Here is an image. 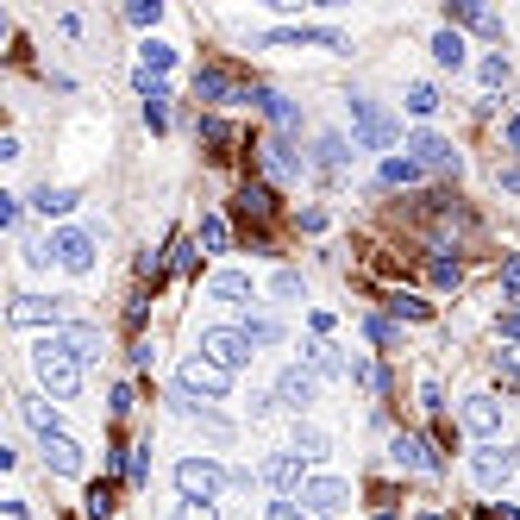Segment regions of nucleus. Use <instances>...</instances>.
I'll return each mask as SVG.
<instances>
[{
    "label": "nucleus",
    "instance_id": "53",
    "mask_svg": "<svg viewBox=\"0 0 520 520\" xmlns=\"http://www.w3.org/2000/svg\"><path fill=\"white\" fill-rule=\"evenodd\" d=\"M477 520H508V514H495V508H483V514H477Z\"/></svg>",
    "mask_w": 520,
    "mask_h": 520
},
{
    "label": "nucleus",
    "instance_id": "29",
    "mask_svg": "<svg viewBox=\"0 0 520 520\" xmlns=\"http://www.w3.org/2000/svg\"><path fill=\"white\" fill-rule=\"evenodd\" d=\"M307 358H314V370H320V376H345V358H339V351L326 345V339H314V345H307Z\"/></svg>",
    "mask_w": 520,
    "mask_h": 520
},
{
    "label": "nucleus",
    "instance_id": "26",
    "mask_svg": "<svg viewBox=\"0 0 520 520\" xmlns=\"http://www.w3.org/2000/svg\"><path fill=\"white\" fill-rule=\"evenodd\" d=\"M408 182H420V163L414 157H389L383 163V188H408Z\"/></svg>",
    "mask_w": 520,
    "mask_h": 520
},
{
    "label": "nucleus",
    "instance_id": "54",
    "mask_svg": "<svg viewBox=\"0 0 520 520\" xmlns=\"http://www.w3.org/2000/svg\"><path fill=\"white\" fill-rule=\"evenodd\" d=\"M420 520H445V514H420Z\"/></svg>",
    "mask_w": 520,
    "mask_h": 520
},
{
    "label": "nucleus",
    "instance_id": "44",
    "mask_svg": "<svg viewBox=\"0 0 520 520\" xmlns=\"http://www.w3.org/2000/svg\"><path fill=\"white\" fill-rule=\"evenodd\" d=\"M395 314H408V320H433V307H427V301H414V295H395Z\"/></svg>",
    "mask_w": 520,
    "mask_h": 520
},
{
    "label": "nucleus",
    "instance_id": "18",
    "mask_svg": "<svg viewBox=\"0 0 520 520\" xmlns=\"http://www.w3.org/2000/svg\"><path fill=\"white\" fill-rule=\"evenodd\" d=\"M257 107L270 113V126H276V132H295V126H301V107H295V101H282L276 88H257Z\"/></svg>",
    "mask_w": 520,
    "mask_h": 520
},
{
    "label": "nucleus",
    "instance_id": "52",
    "mask_svg": "<svg viewBox=\"0 0 520 520\" xmlns=\"http://www.w3.org/2000/svg\"><path fill=\"white\" fill-rule=\"evenodd\" d=\"M508 145L520 151V113H514V120H508Z\"/></svg>",
    "mask_w": 520,
    "mask_h": 520
},
{
    "label": "nucleus",
    "instance_id": "10",
    "mask_svg": "<svg viewBox=\"0 0 520 520\" xmlns=\"http://www.w3.org/2000/svg\"><path fill=\"white\" fill-rule=\"evenodd\" d=\"M408 151H414V163H420V170H452V176L464 170V157L452 151V138H439V132H420Z\"/></svg>",
    "mask_w": 520,
    "mask_h": 520
},
{
    "label": "nucleus",
    "instance_id": "27",
    "mask_svg": "<svg viewBox=\"0 0 520 520\" xmlns=\"http://www.w3.org/2000/svg\"><path fill=\"white\" fill-rule=\"evenodd\" d=\"M19 414L32 420V433H38V439H51V433H57V408H44V401H19Z\"/></svg>",
    "mask_w": 520,
    "mask_h": 520
},
{
    "label": "nucleus",
    "instance_id": "35",
    "mask_svg": "<svg viewBox=\"0 0 520 520\" xmlns=\"http://www.w3.org/2000/svg\"><path fill=\"white\" fill-rule=\"evenodd\" d=\"M364 333H370L376 345H383V351H395V345H401V333H395V326H389L383 314H370V320H364Z\"/></svg>",
    "mask_w": 520,
    "mask_h": 520
},
{
    "label": "nucleus",
    "instance_id": "55",
    "mask_svg": "<svg viewBox=\"0 0 520 520\" xmlns=\"http://www.w3.org/2000/svg\"><path fill=\"white\" fill-rule=\"evenodd\" d=\"M376 520H395V514H376Z\"/></svg>",
    "mask_w": 520,
    "mask_h": 520
},
{
    "label": "nucleus",
    "instance_id": "19",
    "mask_svg": "<svg viewBox=\"0 0 520 520\" xmlns=\"http://www.w3.org/2000/svg\"><path fill=\"white\" fill-rule=\"evenodd\" d=\"M264 477H270L276 489H307V477H301V452H276V458L264 464Z\"/></svg>",
    "mask_w": 520,
    "mask_h": 520
},
{
    "label": "nucleus",
    "instance_id": "7",
    "mask_svg": "<svg viewBox=\"0 0 520 520\" xmlns=\"http://www.w3.org/2000/svg\"><path fill=\"white\" fill-rule=\"evenodd\" d=\"M514 470H520V452H502V445H483V452L470 458V477H477L483 489H502Z\"/></svg>",
    "mask_w": 520,
    "mask_h": 520
},
{
    "label": "nucleus",
    "instance_id": "24",
    "mask_svg": "<svg viewBox=\"0 0 520 520\" xmlns=\"http://www.w3.org/2000/svg\"><path fill=\"white\" fill-rule=\"evenodd\" d=\"M138 51H145V57H138V69H145V76H157V82H163V69L176 63V51H170V44H157V38H145Z\"/></svg>",
    "mask_w": 520,
    "mask_h": 520
},
{
    "label": "nucleus",
    "instance_id": "34",
    "mask_svg": "<svg viewBox=\"0 0 520 520\" xmlns=\"http://www.w3.org/2000/svg\"><path fill=\"white\" fill-rule=\"evenodd\" d=\"M226 239H232L226 220H220V214H201V245H207V251H226Z\"/></svg>",
    "mask_w": 520,
    "mask_h": 520
},
{
    "label": "nucleus",
    "instance_id": "20",
    "mask_svg": "<svg viewBox=\"0 0 520 520\" xmlns=\"http://www.w3.org/2000/svg\"><path fill=\"white\" fill-rule=\"evenodd\" d=\"M32 207H38V214H44V220H63V214H69V207H76V188H51V182H44V188H38V195H32Z\"/></svg>",
    "mask_w": 520,
    "mask_h": 520
},
{
    "label": "nucleus",
    "instance_id": "6",
    "mask_svg": "<svg viewBox=\"0 0 520 520\" xmlns=\"http://www.w3.org/2000/svg\"><path fill=\"white\" fill-rule=\"evenodd\" d=\"M69 314H76L69 301H44V295H19V301L7 307L13 326H57V320H69Z\"/></svg>",
    "mask_w": 520,
    "mask_h": 520
},
{
    "label": "nucleus",
    "instance_id": "51",
    "mask_svg": "<svg viewBox=\"0 0 520 520\" xmlns=\"http://www.w3.org/2000/svg\"><path fill=\"white\" fill-rule=\"evenodd\" d=\"M502 188H508V195H520V163H508V170H502Z\"/></svg>",
    "mask_w": 520,
    "mask_h": 520
},
{
    "label": "nucleus",
    "instance_id": "4",
    "mask_svg": "<svg viewBox=\"0 0 520 520\" xmlns=\"http://www.w3.org/2000/svg\"><path fill=\"white\" fill-rule=\"evenodd\" d=\"M44 245H51V257H57V264H63L69 276H88V270H94V239H88V232L63 226V232H51Z\"/></svg>",
    "mask_w": 520,
    "mask_h": 520
},
{
    "label": "nucleus",
    "instance_id": "38",
    "mask_svg": "<svg viewBox=\"0 0 520 520\" xmlns=\"http://www.w3.org/2000/svg\"><path fill=\"white\" fill-rule=\"evenodd\" d=\"M495 383H502V389H520V364H514V351H495Z\"/></svg>",
    "mask_w": 520,
    "mask_h": 520
},
{
    "label": "nucleus",
    "instance_id": "45",
    "mask_svg": "<svg viewBox=\"0 0 520 520\" xmlns=\"http://www.w3.org/2000/svg\"><path fill=\"white\" fill-rule=\"evenodd\" d=\"M201 138L207 145H232V126L226 120H201Z\"/></svg>",
    "mask_w": 520,
    "mask_h": 520
},
{
    "label": "nucleus",
    "instance_id": "12",
    "mask_svg": "<svg viewBox=\"0 0 520 520\" xmlns=\"http://www.w3.org/2000/svg\"><path fill=\"white\" fill-rule=\"evenodd\" d=\"M351 502V489L339 483V477H307V489H301V508L307 514H333V508H345Z\"/></svg>",
    "mask_w": 520,
    "mask_h": 520
},
{
    "label": "nucleus",
    "instance_id": "36",
    "mask_svg": "<svg viewBox=\"0 0 520 520\" xmlns=\"http://www.w3.org/2000/svg\"><path fill=\"white\" fill-rule=\"evenodd\" d=\"M295 452H301V458H326V433H314V427H295Z\"/></svg>",
    "mask_w": 520,
    "mask_h": 520
},
{
    "label": "nucleus",
    "instance_id": "43",
    "mask_svg": "<svg viewBox=\"0 0 520 520\" xmlns=\"http://www.w3.org/2000/svg\"><path fill=\"white\" fill-rule=\"evenodd\" d=\"M245 339H251V345H276V339H282V326H276V320H251V326H245Z\"/></svg>",
    "mask_w": 520,
    "mask_h": 520
},
{
    "label": "nucleus",
    "instance_id": "49",
    "mask_svg": "<svg viewBox=\"0 0 520 520\" xmlns=\"http://www.w3.org/2000/svg\"><path fill=\"white\" fill-rule=\"evenodd\" d=\"M495 326H502V339H514V345H520V307H508V314L495 320Z\"/></svg>",
    "mask_w": 520,
    "mask_h": 520
},
{
    "label": "nucleus",
    "instance_id": "48",
    "mask_svg": "<svg viewBox=\"0 0 520 520\" xmlns=\"http://www.w3.org/2000/svg\"><path fill=\"white\" fill-rule=\"evenodd\" d=\"M264 520H307V508H295V502H270Z\"/></svg>",
    "mask_w": 520,
    "mask_h": 520
},
{
    "label": "nucleus",
    "instance_id": "5",
    "mask_svg": "<svg viewBox=\"0 0 520 520\" xmlns=\"http://www.w3.org/2000/svg\"><path fill=\"white\" fill-rule=\"evenodd\" d=\"M351 126H358V138H364L370 151H389L395 145V120L376 101H351Z\"/></svg>",
    "mask_w": 520,
    "mask_h": 520
},
{
    "label": "nucleus",
    "instance_id": "14",
    "mask_svg": "<svg viewBox=\"0 0 520 520\" xmlns=\"http://www.w3.org/2000/svg\"><path fill=\"white\" fill-rule=\"evenodd\" d=\"M464 427L477 439H495V433H502V401H495V395H470L464 401Z\"/></svg>",
    "mask_w": 520,
    "mask_h": 520
},
{
    "label": "nucleus",
    "instance_id": "22",
    "mask_svg": "<svg viewBox=\"0 0 520 520\" xmlns=\"http://www.w3.org/2000/svg\"><path fill=\"white\" fill-rule=\"evenodd\" d=\"M433 57H439L445 69H464V38H458L452 26H439V32H433Z\"/></svg>",
    "mask_w": 520,
    "mask_h": 520
},
{
    "label": "nucleus",
    "instance_id": "46",
    "mask_svg": "<svg viewBox=\"0 0 520 520\" xmlns=\"http://www.w3.org/2000/svg\"><path fill=\"white\" fill-rule=\"evenodd\" d=\"M502 295H520V257H502Z\"/></svg>",
    "mask_w": 520,
    "mask_h": 520
},
{
    "label": "nucleus",
    "instance_id": "25",
    "mask_svg": "<svg viewBox=\"0 0 520 520\" xmlns=\"http://www.w3.org/2000/svg\"><path fill=\"white\" fill-rule=\"evenodd\" d=\"M264 163H270L276 182H295V176H301V163L289 157V145H264Z\"/></svg>",
    "mask_w": 520,
    "mask_h": 520
},
{
    "label": "nucleus",
    "instance_id": "50",
    "mask_svg": "<svg viewBox=\"0 0 520 520\" xmlns=\"http://www.w3.org/2000/svg\"><path fill=\"white\" fill-rule=\"evenodd\" d=\"M276 295H282V301L301 295V276H295V270H282V276H276Z\"/></svg>",
    "mask_w": 520,
    "mask_h": 520
},
{
    "label": "nucleus",
    "instance_id": "39",
    "mask_svg": "<svg viewBox=\"0 0 520 520\" xmlns=\"http://www.w3.org/2000/svg\"><path fill=\"white\" fill-rule=\"evenodd\" d=\"M88 514H94V520L113 514V483H94V489H88Z\"/></svg>",
    "mask_w": 520,
    "mask_h": 520
},
{
    "label": "nucleus",
    "instance_id": "8",
    "mask_svg": "<svg viewBox=\"0 0 520 520\" xmlns=\"http://www.w3.org/2000/svg\"><path fill=\"white\" fill-rule=\"evenodd\" d=\"M232 389V376L220 364H207V358H188L182 364V395H207V401H220Z\"/></svg>",
    "mask_w": 520,
    "mask_h": 520
},
{
    "label": "nucleus",
    "instance_id": "33",
    "mask_svg": "<svg viewBox=\"0 0 520 520\" xmlns=\"http://www.w3.org/2000/svg\"><path fill=\"white\" fill-rule=\"evenodd\" d=\"M145 126H151V132H163V126H170V88H157L151 101H145Z\"/></svg>",
    "mask_w": 520,
    "mask_h": 520
},
{
    "label": "nucleus",
    "instance_id": "13",
    "mask_svg": "<svg viewBox=\"0 0 520 520\" xmlns=\"http://www.w3.org/2000/svg\"><path fill=\"white\" fill-rule=\"evenodd\" d=\"M445 26H477L483 38H502V13H489V7H477V0H452V7H445Z\"/></svg>",
    "mask_w": 520,
    "mask_h": 520
},
{
    "label": "nucleus",
    "instance_id": "32",
    "mask_svg": "<svg viewBox=\"0 0 520 520\" xmlns=\"http://www.w3.org/2000/svg\"><path fill=\"white\" fill-rule=\"evenodd\" d=\"M427 276L439 282V289H458V282H464V264H458V257H433Z\"/></svg>",
    "mask_w": 520,
    "mask_h": 520
},
{
    "label": "nucleus",
    "instance_id": "17",
    "mask_svg": "<svg viewBox=\"0 0 520 520\" xmlns=\"http://www.w3.org/2000/svg\"><path fill=\"white\" fill-rule=\"evenodd\" d=\"M44 464L63 470V477H82V445L69 433H51V439H44Z\"/></svg>",
    "mask_w": 520,
    "mask_h": 520
},
{
    "label": "nucleus",
    "instance_id": "47",
    "mask_svg": "<svg viewBox=\"0 0 520 520\" xmlns=\"http://www.w3.org/2000/svg\"><path fill=\"white\" fill-rule=\"evenodd\" d=\"M182 520H220L214 502H182Z\"/></svg>",
    "mask_w": 520,
    "mask_h": 520
},
{
    "label": "nucleus",
    "instance_id": "2",
    "mask_svg": "<svg viewBox=\"0 0 520 520\" xmlns=\"http://www.w3.org/2000/svg\"><path fill=\"white\" fill-rule=\"evenodd\" d=\"M201 358H207V364H220L226 376H232V370H245V364H251V339H245V326H207V333H201Z\"/></svg>",
    "mask_w": 520,
    "mask_h": 520
},
{
    "label": "nucleus",
    "instance_id": "11",
    "mask_svg": "<svg viewBox=\"0 0 520 520\" xmlns=\"http://www.w3.org/2000/svg\"><path fill=\"white\" fill-rule=\"evenodd\" d=\"M195 94H201V101H251L257 107V94L245 82H232L226 69H195Z\"/></svg>",
    "mask_w": 520,
    "mask_h": 520
},
{
    "label": "nucleus",
    "instance_id": "21",
    "mask_svg": "<svg viewBox=\"0 0 520 520\" xmlns=\"http://www.w3.org/2000/svg\"><path fill=\"white\" fill-rule=\"evenodd\" d=\"M207 289H214L220 301H232V307H239V301L251 295V276H245V270H220L214 282H207Z\"/></svg>",
    "mask_w": 520,
    "mask_h": 520
},
{
    "label": "nucleus",
    "instance_id": "1",
    "mask_svg": "<svg viewBox=\"0 0 520 520\" xmlns=\"http://www.w3.org/2000/svg\"><path fill=\"white\" fill-rule=\"evenodd\" d=\"M32 364H38V383H44V389H51L57 401H69V395H76V389H82V358H76V351H69V345H63L57 333H51V339H44L38 351H32Z\"/></svg>",
    "mask_w": 520,
    "mask_h": 520
},
{
    "label": "nucleus",
    "instance_id": "30",
    "mask_svg": "<svg viewBox=\"0 0 520 520\" xmlns=\"http://www.w3.org/2000/svg\"><path fill=\"white\" fill-rule=\"evenodd\" d=\"M239 214H257V220L270 214V188H264V182H245V188H239Z\"/></svg>",
    "mask_w": 520,
    "mask_h": 520
},
{
    "label": "nucleus",
    "instance_id": "31",
    "mask_svg": "<svg viewBox=\"0 0 520 520\" xmlns=\"http://www.w3.org/2000/svg\"><path fill=\"white\" fill-rule=\"evenodd\" d=\"M126 483H132V489L151 483V452H145V445H132V452H126Z\"/></svg>",
    "mask_w": 520,
    "mask_h": 520
},
{
    "label": "nucleus",
    "instance_id": "42",
    "mask_svg": "<svg viewBox=\"0 0 520 520\" xmlns=\"http://www.w3.org/2000/svg\"><path fill=\"white\" fill-rule=\"evenodd\" d=\"M477 69H483V82H489V88H502V82H508V57H502V51H495V57H483Z\"/></svg>",
    "mask_w": 520,
    "mask_h": 520
},
{
    "label": "nucleus",
    "instance_id": "23",
    "mask_svg": "<svg viewBox=\"0 0 520 520\" xmlns=\"http://www.w3.org/2000/svg\"><path fill=\"white\" fill-rule=\"evenodd\" d=\"M57 339L76 351V358H101V333H94V326H82V320L69 326V333H57Z\"/></svg>",
    "mask_w": 520,
    "mask_h": 520
},
{
    "label": "nucleus",
    "instance_id": "28",
    "mask_svg": "<svg viewBox=\"0 0 520 520\" xmlns=\"http://www.w3.org/2000/svg\"><path fill=\"white\" fill-rule=\"evenodd\" d=\"M408 113H414V120L439 113V88H433V82H414V88H408Z\"/></svg>",
    "mask_w": 520,
    "mask_h": 520
},
{
    "label": "nucleus",
    "instance_id": "37",
    "mask_svg": "<svg viewBox=\"0 0 520 520\" xmlns=\"http://www.w3.org/2000/svg\"><path fill=\"white\" fill-rule=\"evenodd\" d=\"M320 163H326V170H345V163H351L345 138H320Z\"/></svg>",
    "mask_w": 520,
    "mask_h": 520
},
{
    "label": "nucleus",
    "instance_id": "3",
    "mask_svg": "<svg viewBox=\"0 0 520 520\" xmlns=\"http://www.w3.org/2000/svg\"><path fill=\"white\" fill-rule=\"evenodd\" d=\"M226 483H232V477H226L214 458H182V464H176V489H182V502H214Z\"/></svg>",
    "mask_w": 520,
    "mask_h": 520
},
{
    "label": "nucleus",
    "instance_id": "16",
    "mask_svg": "<svg viewBox=\"0 0 520 520\" xmlns=\"http://www.w3.org/2000/svg\"><path fill=\"white\" fill-rule=\"evenodd\" d=\"M276 401H282V408H307V401H314V376H307L301 364H289V370H282V383H276Z\"/></svg>",
    "mask_w": 520,
    "mask_h": 520
},
{
    "label": "nucleus",
    "instance_id": "41",
    "mask_svg": "<svg viewBox=\"0 0 520 520\" xmlns=\"http://www.w3.org/2000/svg\"><path fill=\"white\" fill-rule=\"evenodd\" d=\"M420 408H427V414H439V408H445V395H439V376H433V370L420 376Z\"/></svg>",
    "mask_w": 520,
    "mask_h": 520
},
{
    "label": "nucleus",
    "instance_id": "15",
    "mask_svg": "<svg viewBox=\"0 0 520 520\" xmlns=\"http://www.w3.org/2000/svg\"><path fill=\"white\" fill-rule=\"evenodd\" d=\"M270 44L282 51H301V44H326V51H351L345 32H320V26H289V32H270Z\"/></svg>",
    "mask_w": 520,
    "mask_h": 520
},
{
    "label": "nucleus",
    "instance_id": "9",
    "mask_svg": "<svg viewBox=\"0 0 520 520\" xmlns=\"http://www.w3.org/2000/svg\"><path fill=\"white\" fill-rule=\"evenodd\" d=\"M389 452H395L401 470H427V477H439V470H445V458L433 452L427 439H414V433H395V439H389Z\"/></svg>",
    "mask_w": 520,
    "mask_h": 520
},
{
    "label": "nucleus",
    "instance_id": "40",
    "mask_svg": "<svg viewBox=\"0 0 520 520\" xmlns=\"http://www.w3.org/2000/svg\"><path fill=\"white\" fill-rule=\"evenodd\" d=\"M126 19H132V26H157V19H163V7H157V0H132V7H126Z\"/></svg>",
    "mask_w": 520,
    "mask_h": 520
}]
</instances>
